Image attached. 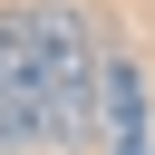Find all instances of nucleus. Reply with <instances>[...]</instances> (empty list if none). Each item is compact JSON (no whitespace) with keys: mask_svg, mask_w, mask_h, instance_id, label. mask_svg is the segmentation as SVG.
Here are the masks:
<instances>
[{"mask_svg":"<svg viewBox=\"0 0 155 155\" xmlns=\"http://www.w3.org/2000/svg\"><path fill=\"white\" fill-rule=\"evenodd\" d=\"M29 58H39V136L87 145L97 136V29L78 0H29Z\"/></svg>","mask_w":155,"mask_h":155,"instance_id":"obj_1","label":"nucleus"},{"mask_svg":"<svg viewBox=\"0 0 155 155\" xmlns=\"http://www.w3.org/2000/svg\"><path fill=\"white\" fill-rule=\"evenodd\" d=\"M39 145V58H29V10H0V155Z\"/></svg>","mask_w":155,"mask_h":155,"instance_id":"obj_2","label":"nucleus"},{"mask_svg":"<svg viewBox=\"0 0 155 155\" xmlns=\"http://www.w3.org/2000/svg\"><path fill=\"white\" fill-rule=\"evenodd\" d=\"M97 126H107V155H155V116H145V68L136 58H97Z\"/></svg>","mask_w":155,"mask_h":155,"instance_id":"obj_3","label":"nucleus"}]
</instances>
